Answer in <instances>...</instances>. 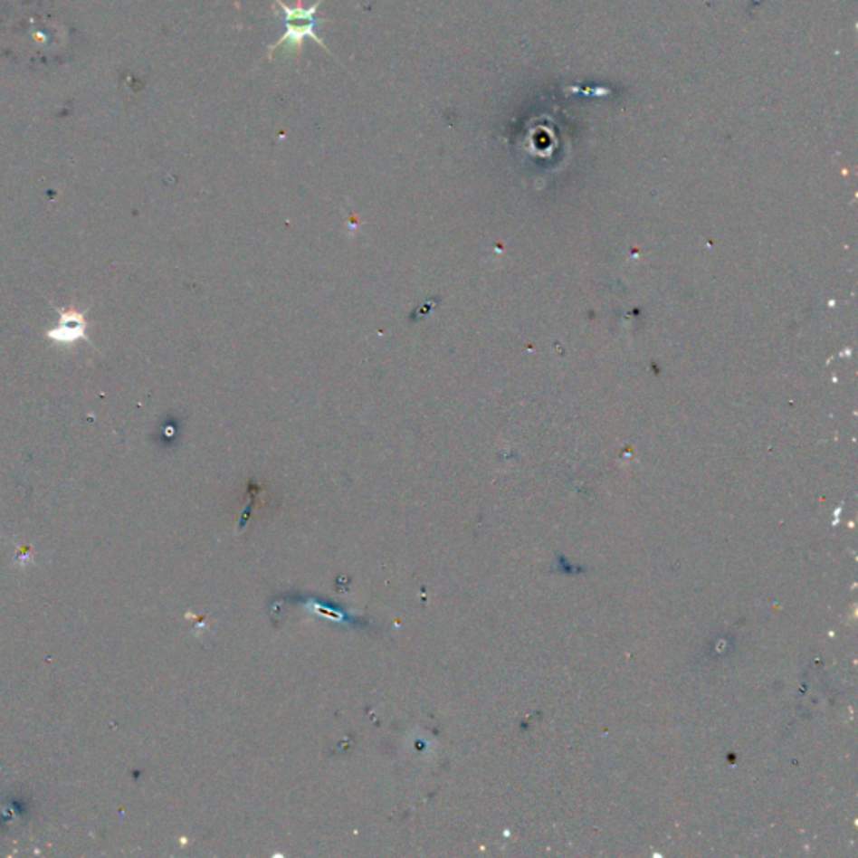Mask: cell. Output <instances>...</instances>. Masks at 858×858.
<instances>
[{"instance_id": "1", "label": "cell", "mask_w": 858, "mask_h": 858, "mask_svg": "<svg viewBox=\"0 0 858 858\" xmlns=\"http://www.w3.org/2000/svg\"><path fill=\"white\" fill-rule=\"evenodd\" d=\"M281 9H282V23L283 27H285V33H283L281 41H277L275 44L271 45L269 49V57L273 56V51L282 47V45H289V47H300L304 39H312L314 43L324 47L329 52L328 45L324 44V41L317 35V24L319 23H328V19H319L317 17V11L320 7V4L324 0H317L314 5L310 7H304L302 5V0H297V5L295 7H291L287 5L282 0H273ZM330 54V52H329Z\"/></svg>"}]
</instances>
